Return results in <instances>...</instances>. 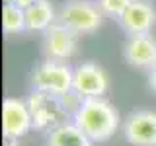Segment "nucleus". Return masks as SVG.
Segmentation results:
<instances>
[{
	"label": "nucleus",
	"mask_w": 156,
	"mask_h": 146,
	"mask_svg": "<svg viewBox=\"0 0 156 146\" xmlns=\"http://www.w3.org/2000/svg\"><path fill=\"white\" fill-rule=\"evenodd\" d=\"M148 86L152 92H156V66H152L148 70Z\"/></svg>",
	"instance_id": "nucleus-14"
},
{
	"label": "nucleus",
	"mask_w": 156,
	"mask_h": 146,
	"mask_svg": "<svg viewBox=\"0 0 156 146\" xmlns=\"http://www.w3.org/2000/svg\"><path fill=\"white\" fill-rule=\"evenodd\" d=\"M109 88V78L105 70L96 62H82L74 68L72 78V92L84 97H101Z\"/></svg>",
	"instance_id": "nucleus-4"
},
{
	"label": "nucleus",
	"mask_w": 156,
	"mask_h": 146,
	"mask_svg": "<svg viewBox=\"0 0 156 146\" xmlns=\"http://www.w3.org/2000/svg\"><path fill=\"white\" fill-rule=\"evenodd\" d=\"M78 33L61 22H55L47 31H43V55L51 61H68L76 51Z\"/></svg>",
	"instance_id": "nucleus-6"
},
{
	"label": "nucleus",
	"mask_w": 156,
	"mask_h": 146,
	"mask_svg": "<svg viewBox=\"0 0 156 146\" xmlns=\"http://www.w3.org/2000/svg\"><path fill=\"white\" fill-rule=\"evenodd\" d=\"M33 115L18 97H6L2 103V133L6 140H18L31 129Z\"/></svg>",
	"instance_id": "nucleus-5"
},
{
	"label": "nucleus",
	"mask_w": 156,
	"mask_h": 146,
	"mask_svg": "<svg viewBox=\"0 0 156 146\" xmlns=\"http://www.w3.org/2000/svg\"><path fill=\"white\" fill-rule=\"evenodd\" d=\"M12 2L16 4V6H20V8H23V10H26V8L31 6V4H35L37 0H12Z\"/></svg>",
	"instance_id": "nucleus-15"
},
{
	"label": "nucleus",
	"mask_w": 156,
	"mask_h": 146,
	"mask_svg": "<svg viewBox=\"0 0 156 146\" xmlns=\"http://www.w3.org/2000/svg\"><path fill=\"white\" fill-rule=\"evenodd\" d=\"M133 0H98V8L100 12L107 18L121 19V16L127 12V8L131 6Z\"/></svg>",
	"instance_id": "nucleus-13"
},
{
	"label": "nucleus",
	"mask_w": 156,
	"mask_h": 146,
	"mask_svg": "<svg viewBox=\"0 0 156 146\" xmlns=\"http://www.w3.org/2000/svg\"><path fill=\"white\" fill-rule=\"evenodd\" d=\"M57 22L55 8L49 0H37L35 4H31L26 8V26L27 31H47L53 23Z\"/></svg>",
	"instance_id": "nucleus-11"
},
{
	"label": "nucleus",
	"mask_w": 156,
	"mask_h": 146,
	"mask_svg": "<svg viewBox=\"0 0 156 146\" xmlns=\"http://www.w3.org/2000/svg\"><path fill=\"white\" fill-rule=\"evenodd\" d=\"M123 133L131 146H156V113L148 109L133 111L123 125Z\"/></svg>",
	"instance_id": "nucleus-7"
},
{
	"label": "nucleus",
	"mask_w": 156,
	"mask_h": 146,
	"mask_svg": "<svg viewBox=\"0 0 156 146\" xmlns=\"http://www.w3.org/2000/svg\"><path fill=\"white\" fill-rule=\"evenodd\" d=\"M121 27L129 35H139V33H150L152 26L156 23V10L146 0H133L127 12L119 19Z\"/></svg>",
	"instance_id": "nucleus-9"
},
{
	"label": "nucleus",
	"mask_w": 156,
	"mask_h": 146,
	"mask_svg": "<svg viewBox=\"0 0 156 146\" xmlns=\"http://www.w3.org/2000/svg\"><path fill=\"white\" fill-rule=\"evenodd\" d=\"M47 146H94V140L74 123H65L47 134Z\"/></svg>",
	"instance_id": "nucleus-10"
},
{
	"label": "nucleus",
	"mask_w": 156,
	"mask_h": 146,
	"mask_svg": "<svg viewBox=\"0 0 156 146\" xmlns=\"http://www.w3.org/2000/svg\"><path fill=\"white\" fill-rule=\"evenodd\" d=\"M74 125L82 129L94 142H105L119 129V113L107 99L84 97L74 111Z\"/></svg>",
	"instance_id": "nucleus-1"
},
{
	"label": "nucleus",
	"mask_w": 156,
	"mask_h": 146,
	"mask_svg": "<svg viewBox=\"0 0 156 146\" xmlns=\"http://www.w3.org/2000/svg\"><path fill=\"white\" fill-rule=\"evenodd\" d=\"M2 27H4V33H8V35L27 31L26 10L16 6L14 2H4V8H2Z\"/></svg>",
	"instance_id": "nucleus-12"
},
{
	"label": "nucleus",
	"mask_w": 156,
	"mask_h": 146,
	"mask_svg": "<svg viewBox=\"0 0 156 146\" xmlns=\"http://www.w3.org/2000/svg\"><path fill=\"white\" fill-rule=\"evenodd\" d=\"M72 78H74V68H70L65 61L47 58L33 68L29 82L39 94L62 97L72 92Z\"/></svg>",
	"instance_id": "nucleus-2"
},
{
	"label": "nucleus",
	"mask_w": 156,
	"mask_h": 146,
	"mask_svg": "<svg viewBox=\"0 0 156 146\" xmlns=\"http://www.w3.org/2000/svg\"><path fill=\"white\" fill-rule=\"evenodd\" d=\"M123 55H125V61L133 68L150 70L152 66H156V39L150 33L129 35Z\"/></svg>",
	"instance_id": "nucleus-8"
},
{
	"label": "nucleus",
	"mask_w": 156,
	"mask_h": 146,
	"mask_svg": "<svg viewBox=\"0 0 156 146\" xmlns=\"http://www.w3.org/2000/svg\"><path fill=\"white\" fill-rule=\"evenodd\" d=\"M101 16L98 4H92L88 0H68L58 10L57 22L72 29L78 35L84 33H94L101 26Z\"/></svg>",
	"instance_id": "nucleus-3"
}]
</instances>
